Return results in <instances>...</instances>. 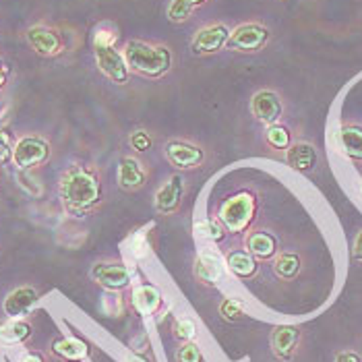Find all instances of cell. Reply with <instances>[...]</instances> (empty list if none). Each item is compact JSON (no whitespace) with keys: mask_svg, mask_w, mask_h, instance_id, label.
Returning <instances> with one entry per match:
<instances>
[{"mask_svg":"<svg viewBox=\"0 0 362 362\" xmlns=\"http://www.w3.org/2000/svg\"><path fill=\"white\" fill-rule=\"evenodd\" d=\"M60 197L73 211H87L100 203L102 187L95 172L83 166L69 168L60 178Z\"/></svg>","mask_w":362,"mask_h":362,"instance_id":"6da1fadb","label":"cell"},{"mask_svg":"<svg viewBox=\"0 0 362 362\" xmlns=\"http://www.w3.org/2000/svg\"><path fill=\"white\" fill-rule=\"evenodd\" d=\"M122 54H124L129 69L135 71L137 75L147 77V79L164 77L166 73H170L172 62H174L172 50L168 46L149 44V42H141V40L127 42Z\"/></svg>","mask_w":362,"mask_h":362,"instance_id":"7a4b0ae2","label":"cell"},{"mask_svg":"<svg viewBox=\"0 0 362 362\" xmlns=\"http://www.w3.org/2000/svg\"><path fill=\"white\" fill-rule=\"evenodd\" d=\"M118 33L110 25H100L93 33V54L98 69L110 79L112 83L124 85L129 83L131 69L124 60V54L116 50Z\"/></svg>","mask_w":362,"mask_h":362,"instance_id":"3957f363","label":"cell"},{"mask_svg":"<svg viewBox=\"0 0 362 362\" xmlns=\"http://www.w3.org/2000/svg\"><path fill=\"white\" fill-rule=\"evenodd\" d=\"M255 214H257V197L251 191H240L223 201L218 220L223 223L228 232L240 234L249 230V226L255 220Z\"/></svg>","mask_w":362,"mask_h":362,"instance_id":"277c9868","label":"cell"},{"mask_svg":"<svg viewBox=\"0 0 362 362\" xmlns=\"http://www.w3.org/2000/svg\"><path fill=\"white\" fill-rule=\"evenodd\" d=\"M269 37H272V31L265 25H261V23H243V25L232 29L226 48L236 50V52H259V50H263L267 46Z\"/></svg>","mask_w":362,"mask_h":362,"instance_id":"5b68a950","label":"cell"},{"mask_svg":"<svg viewBox=\"0 0 362 362\" xmlns=\"http://www.w3.org/2000/svg\"><path fill=\"white\" fill-rule=\"evenodd\" d=\"M50 158V145L48 141L35 135H28L15 143L13 149V160L21 170H31V168L46 164Z\"/></svg>","mask_w":362,"mask_h":362,"instance_id":"8992f818","label":"cell"},{"mask_svg":"<svg viewBox=\"0 0 362 362\" xmlns=\"http://www.w3.org/2000/svg\"><path fill=\"white\" fill-rule=\"evenodd\" d=\"M131 269L120 261H100L91 267V279L110 292H120L131 286Z\"/></svg>","mask_w":362,"mask_h":362,"instance_id":"52a82bcc","label":"cell"},{"mask_svg":"<svg viewBox=\"0 0 362 362\" xmlns=\"http://www.w3.org/2000/svg\"><path fill=\"white\" fill-rule=\"evenodd\" d=\"M168 162L176 170H195L203 166L205 162V149L189 141H168L164 145Z\"/></svg>","mask_w":362,"mask_h":362,"instance_id":"ba28073f","label":"cell"},{"mask_svg":"<svg viewBox=\"0 0 362 362\" xmlns=\"http://www.w3.org/2000/svg\"><path fill=\"white\" fill-rule=\"evenodd\" d=\"M232 29H228L223 23L216 25H207V28L199 29L195 37L191 40V52L195 56H207L220 52L222 48L228 46Z\"/></svg>","mask_w":362,"mask_h":362,"instance_id":"9c48e42d","label":"cell"},{"mask_svg":"<svg viewBox=\"0 0 362 362\" xmlns=\"http://www.w3.org/2000/svg\"><path fill=\"white\" fill-rule=\"evenodd\" d=\"M251 112L259 122H263L267 127L278 124L281 114H284L281 98H279L276 91H272V89H261V91H257L252 95Z\"/></svg>","mask_w":362,"mask_h":362,"instance_id":"30bf717a","label":"cell"},{"mask_svg":"<svg viewBox=\"0 0 362 362\" xmlns=\"http://www.w3.org/2000/svg\"><path fill=\"white\" fill-rule=\"evenodd\" d=\"M223 269H226V261L216 249H205L195 259V278L203 286L216 288L223 278Z\"/></svg>","mask_w":362,"mask_h":362,"instance_id":"8fae6325","label":"cell"},{"mask_svg":"<svg viewBox=\"0 0 362 362\" xmlns=\"http://www.w3.org/2000/svg\"><path fill=\"white\" fill-rule=\"evenodd\" d=\"M28 42L29 46L37 52L40 56H58L64 50V40L56 29L48 28V25H33L28 29Z\"/></svg>","mask_w":362,"mask_h":362,"instance_id":"7c38bea8","label":"cell"},{"mask_svg":"<svg viewBox=\"0 0 362 362\" xmlns=\"http://www.w3.org/2000/svg\"><path fill=\"white\" fill-rule=\"evenodd\" d=\"M182 197H185V178L180 174L170 176V180H166V185L156 193L153 205L158 209V214H176L182 205Z\"/></svg>","mask_w":362,"mask_h":362,"instance_id":"4fadbf2b","label":"cell"},{"mask_svg":"<svg viewBox=\"0 0 362 362\" xmlns=\"http://www.w3.org/2000/svg\"><path fill=\"white\" fill-rule=\"evenodd\" d=\"M300 337L303 334L296 325H278L272 334V350L276 358L281 362L292 361L298 350Z\"/></svg>","mask_w":362,"mask_h":362,"instance_id":"5bb4252c","label":"cell"},{"mask_svg":"<svg viewBox=\"0 0 362 362\" xmlns=\"http://www.w3.org/2000/svg\"><path fill=\"white\" fill-rule=\"evenodd\" d=\"M118 187L127 193H135L141 191L147 182V170L143 168L137 158H131V156H124L118 164Z\"/></svg>","mask_w":362,"mask_h":362,"instance_id":"9a60e30c","label":"cell"},{"mask_svg":"<svg viewBox=\"0 0 362 362\" xmlns=\"http://www.w3.org/2000/svg\"><path fill=\"white\" fill-rule=\"evenodd\" d=\"M37 300H40V294H37V290L35 288H31V286H21V288H17V290H13L6 298H4V315L8 317V319H19V317H23V315H28L31 308L37 305Z\"/></svg>","mask_w":362,"mask_h":362,"instance_id":"2e32d148","label":"cell"},{"mask_svg":"<svg viewBox=\"0 0 362 362\" xmlns=\"http://www.w3.org/2000/svg\"><path fill=\"white\" fill-rule=\"evenodd\" d=\"M286 164L296 172H310L317 164V149L307 141H296L286 149Z\"/></svg>","mask_w":362,"mask_h":362,"instance_id":"e0dca14e","label":"cell"},{"mask_svg":"<svg viewBox=\"0 0 362 362\" xmlns=\"http://www.w3.org/2000/svg\"><path fill=\"white\" fill-rule=\"evenodd\" d=\"M164 305L162 292L156 286L149 284H139L133 288V307L141 315H156Z\"/></svg>","mask_w":362,"mask_h":362,"instance_id":"ac0fdd59","label":"cell"},{"mask_svg":"<svg viewBox=\"0 0 362 362\" xmlns=\"http://www.w3.org/2000/svg\"><path fill=\"white\" fill-rule=\"evenodd\" d=\"M247 251L251 252L255 259H274L278 255V240L263 230H252L247 236Z\"/></svg>","mask_w":362,"mask_h":362,"instance_id":"d6986e66","label":"cell"},{"mask_svg":"<svg viewBox=\"0 0 362 362\" xmlns=\"http://www.w3.org/2000/svg\"><path fill=\"white\" fill-rule=\"evenodd\" d=\"M226 267L236 278H252L259 269L257 259L249 251H232L226 257Z\"/></svg>","mask_w":362,"mask_h":362,"instance_id":"ffe728a7","label":"cell"},{"mask_svg":"<svg viewBox=\"0 0 362 362\" xmlns=\"http://www.w3.org/2000/svg\"><path fill=\"white\" fill-rule=\"evenodd\" d=\"M52 352L62 361L81 362L87 358L89 348H87L85 341L77 339V337H60L52 344Z\"/></svg>","mask_w":362,"mask_h":362,"instance_id":"44dd1931","label":"cell"},{"mask_svg":"<svg viewBox=\"0 0 362 362\" xmlns=\"http://www.w3.org/2000/svg\"><path fill=\"white\" fill-rule=\"evenodd\" d=\"M31 335V325L21 319H11L0 325V344L2 346H19Z\"/></svg>","mask_w":362,"mask_h":362,"instance_id":"7402d4cb","label":"cell"},{"mask_svg":"<svg viewBox=\"0 0 362 362\" xmlns=\"http://www.w3.org/2000/svg\"><path fill=\"white\" fill-rule=\"evenodd\" d=\"M339 143L346 156H350L352 160H362V127L344 124L339 129Z\"/></svg>","mask_w":362,"mask_h":362,"instance_id":"603a6c76","label":"cell"},{"mask_svg":"<svg viewBox=\"0 0 362 362\" xmlns=\"http://www.w3.org/2000/svg\"><path fill=\"white\" fill-rule=\"evenodd\" d=\"M300 257L296 252H279L274 261V272L281 279H292L300 272Z\"/></svg>","mask_w":362,"mask_h":362,"instance_id":"cb8c5ba5","label":"cell"},{"mask_svg":"<svg viewBox=\"0 0 362 362\" xmlns=\"http://www.w3.org/2000/svg\"><path fill=\"white\" fill-rule=\"evenodd\" d=\"M197 236L199 238H205V240H211V243H220L226 238V228L218 218H209V220H203V222L195 223Z\"/></svg>","mask_w":362,"mask_h":362,"instance_id":"d4e9b609","label":"cell"},{"mask_svg":"<svg viewBox=\"0 0 362 362\" xmlns=\"http://www.w3.org/2000/svg\"><path fill=\"white\" fill-rule=\"evenodd\" d=\"M193 11H195V4H191L189 0H172L166 15L172 23H185L191 19Z\"/></svg>","mask_w":362,"mask_h":362,"instance_id":"484cf974","label":"cell"},{"mask_svg":"<svg viewBox=\"0 0 362 362\" xmlns=\"http://www.w3.org/2000/svg\"><path fill=\"white\" fill-rule=\"evenodd\" d=\"M267 143L274 149H288L292 145V133L284 124H272L267 127Z\"/></svg>","mask_w":362,"mask_h":362,"instance_id":"4316f807","label":"cell"},{"mask_svg":"<svg viewBox=\"0 0 362 362\" xmlns=\"http://www.w3.org/2000/svg\"><path fill=\"white\" fill-rule=\"evenodd\" d=\"M174 337L180 341V344H187V341H195L197 337V325L193 319L185 317V319H178L172 327Z\"/></svg>","mask_w":362,"mask_h":362,"instance_id":"83f0119b","label":"cell"},{"mask_svg":"<svg viewBox=\"0 0 362 362\" xmlns=\"http://www.w3.org/2000/svg\"><path fill=\"white\" fill-rule=\"evenodd\" d=\"M176 361L178 362H203L201 348L197 346L195 341H187V344H182V346L178 348Z\"/></svg>","mask_w":362,"mask_h":362,"instance_id":"f1b7e54d","label":"cell"},{"mask_svg":"<svg viewBox=\"0 0 362 362\" xmlns=\"http://www.w3.org/2000/svg\"><path fill=\"white\" fill-rule=\"evenodd\" d=\"M220 315H222L226 321H240L243 319V307L234 300V298H223L222 305H220Z\"/></svg>","mask_w":362,"mask_h":362,"instance_id":"f546056e","label":"cell"},{"mask_svg":"<svg viewBox=\"0 0 362 362\" xmlns=\"http://www.w3.org/2000/svg\"><path fill=\"white\" fill-rule=\"evenodd\" d=\"M131 147L135 149V151H139V153H145V151H149L151 149V145H153V139H151V135L147 133V131H135V133H131Z\"/></svg>","mask_w":362,"mask_h":362,"instance_id":"4dcf8cb0","label":"cell"},{"mask_svg":"<svg viewBox=\"0 0 362 362\" xmlns=\"http://www.w3.org/2000/svg\"><path fill=\"white\" fill-rule=\"evenodd\" d=\"M13 149H15V145L11 141V135L0 129V164H6L13 158Z\"/></svg>","mask_w":362,"mask_h":362,"instance_id":"1f68e13d","label":"cell"},{"mask_svg":"<svg viewBox=\"0 0 362 362\" xmlns=\"http://www.w3.org/2000/svg\"><path fill=\"white\" fill-rule=\"evenodd\" d=\"M334 362H362L361 354L352 352V350H344V352H337L335 354Z\"/></svg>","mask_w":362,"mask_h":362,"instance_id":"d6a6232c","label":"cell"},{"mask_svg":"<svg viewBox=\"0 0 362 362\" xmlns=\"http://www.w3.org/2000/svg\"><path fill=\"white\" fill-rule=\"evenodd\" d=\"M352 255H354V259H358L362 261V230L358 232V236L354 238V247H352Z\"/></svg>","mask_w":362,"mask_h":362,"instance_id":"836d02e7","label":"cell"},{"mask_svg":"<svg viewBox=\"0 0 362 362\" xmlns=\"http://www.w3.org/2000/svg\"><path fill=\"white\" fill-rule=\"evenodd\" d=\"M6 79H8V66H6V62L0 58V87L6 85Z\"/></svg>","mask_w":362,"mask_h":362,"instance_id":"e575fe53","label":"cell"},{"mask_svg":"<svg viewBox=\"0 0 362 362\" xmlns=\"http://www.w3.org/2000/svg\"><path fill=\"white\" fill-rule=\"evenodd\" d=\"M19 362H44V358H42L37 352H25V354L21 356V361Z\"/></svg>","mask_w":362,"mask_h":362,"instance_id":"d590c367","label":"cell"},{"mask_svg":"<svg viewBox=\"0 0 362 362\" xmlns=\"http://www.w3.org/2000/svg\"><path fill=\"white\" fill-rule=\"evenodd\" d=\"M191 4H195V6H199V4H203V2H207V0H189Z\"/></svg>","mask_w":362,"mask_h":362,"instance_id":"8d00e7d4","label":"cell"},{"mask_svg":"<svg viewBox=\"0 0 362 362\" xmlns=\"http://www.w3.org/2000/svg\"><path fill=\"white\" fill-rule=\"evenodd\" d=\"M131 362H143V361H139V358H131Z\"/></svg>","mask_w":362,"mask_h":362,"instance_id":"74e56055","label":"cell"},{"mask_svg":"<svg viewBox=\"0 0 362 362\" xmlns=\"http://www.w3.org/2000/svg\"><path fill=\"white\" fill-rule=\"evenodd\" d=\"M361 189H362V185H361Z\"/></svg>","mask_w":362,"mask_h":362,"instance_id":"f35d334b","label":"cell"}]
</instances>
